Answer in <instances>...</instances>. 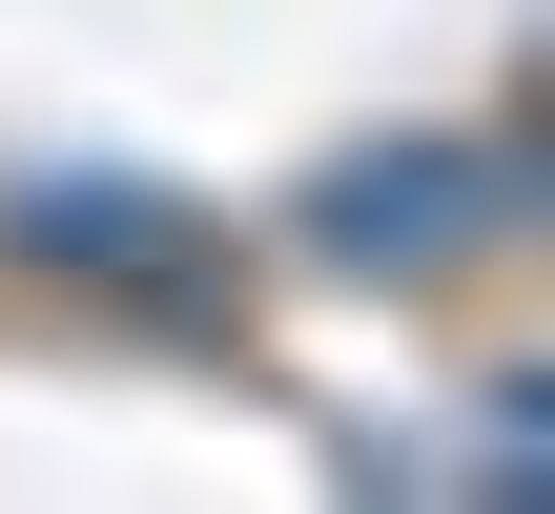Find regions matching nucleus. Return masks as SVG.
Instances as JSON below:
<instances>
[{"label":"nucleus","instance_id":"1","mask_svg":"<svg viewBox=\"0 0 555 514\" xmlns=\"http://www.w3.org/2000/svg\"><path fill=\"white\" fill-rule=\"evenodd\" d=\"M515 206H535V185H515L494 144H453V124H391V144L309 165V206H288V227H309L350 288H453V268H494V247H515Z\"/></svg>","mask_w":555,"mask_h":514},{"label":"nucleus","instance_id":"2","mask_svg":"<svg viewBox=\"0 0 555 514\" xmlns=\"http://www.w3.org/2000/svg\"><path fill=\"white\" fill-rule=\"evenodd\" d=\"M0 247H21V268H82V288H165V268H185V206L124 185V165H41V185L0 206Z\"/></svg>","mask_w":555,"mask_h":514}]
</instances>
